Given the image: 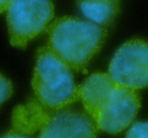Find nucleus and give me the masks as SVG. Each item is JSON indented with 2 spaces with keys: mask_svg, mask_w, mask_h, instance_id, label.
I'll list each match as a JSON object with an SVG mask.
<instances>
[{
  "mask_svg": "<svg viewBox=\"0 0 148 138\" xmlns=\"http://www.w3.org/2000/svg\"><path fill=\"white\" fill-rule=\"evenodd\" d=\"M109 75L128 89L148 87V43L140 39L124 43L110 62Z\"/></svg>",
  "mask_w": 148,
  "mask_h": 138,
  "instance_id": "5",
  "label": "nucleus"
},
{
  "mask_svg": "<svg viewBox=\"0 0 148 138\" xmlns=\"http://www.w3.org/2000/svg\"><path fill=\"white\" fill-rule=\"evenodd\" d=\"M126 138H148V121L133 124L128 130Z\"/></svg>",
  "mask_w": 148,
  "mask_h": 138,
  "instance_id": "8",
  "label": "nucleus"
},
{
  "mask_svg": "<svg viewBox=\"0 0 148 138\" xmlns=\"http://www.w3.org/2000/svg\"><path fill=\"white\" fill-rule=\"evenodd\" d=\"M79 100L97 129L117 134L131 125L140 109L135 89L118 84L109 73L91 74L78 87Z\"/></svg>",
  "mask_w": 148,
  "mask_h": 138,
  "instance_id": "1",
  "label": "nucleus"
},
{
  "mask_svg": "<svg viewBox=\"0 0 148 138\" xmlns=\"http://www.w3.org/2000/svg\"><path fill=\"white\" fill-rule=\"evenodd\" d=\"M0 138H29V137L27 136V134H23V133H21V132L17 131V130H15L12 128L8 133L1 136Z\"/></svg>",
  "mask_w": 148,
  "mask_h": 138,
  "instance_id": "10",
  "label": "nucleus"
},
{
  "mask_svg": "<svg viewBox=\"0 0 148 138\" xmlns=\"http://www.w3.org/2000/svg\"><path fill=\"white\" fill-rule=\"evenodd\" d=\"M13 1L14 0H0V13L5 12Z\"/></svg>",
  "mask_w": 148,
  "mask_h": 138,
  "instance_id": "11",
  "label": "nucleus"
},
{
  "mask_svg": "<svg viewBox=\"0 0 148 138\" xmlns=\"http://www.w3.org/2000/svg\"><path fill=\"white\" fill-rule=\"evenodd\" d=\"M72 69L48 46L38 50L32 80L36 101L50 111L69 107L79 100Z\"/></svg>",
  "mask_w": 148,
  "mask_h": 138,
  "instance_id": "3",
  "label": "nucleus"
},
{
  "mask_svg": "<svg viewBox=\"0 0 148 138\" xmlns=\"http://www.w3.org/2000/svg\"><path fill=\"white\" fill-rule=\"evenodd\" d=\"M54 17L51 0H14L6 10L10 44L25 48L47 31Z\"/></svg>",
  "mask_w": 148,
  "mask_h": 138,
  "instance_id": "4",
  "label": "nucleus"
},
{
  "mask_svg": "<svg viewBox=\"0 0 148 138\" xmlns=\"http://www.w3.org/2000/svg\"><path fill=\"white\" fill-rule=\"evenodd\" d=\"M77 8L86 21L107 29L120 12V0H77Z\"/></svg>",
  "mask_w": 148,
  "mask_h": 138,
  "instance_id": "7",
  "label": "nucleus"
},
{
  "mask_svg": "<svg viewBox=\"0 0 148 138\" xmlns=\"http://www.w3.org/2000/svg\"><path fill=\"white\" fill-rule=\"evenodd\" d=\"M12 93V84L10 80L0 73V106L10 97Z\"/></svg>",
  "mask_w": 148,
  "mask_h": 138,
  "instance_id": "9",
  "label": "nucleus"
},
{
  "mask_svg": "<svg viewBox=\"0 0 148 138\" xmlns=\"http://www.w3.org/2000/svg\"><path fill=\"white\" fill-rule=\"evenodd\" d=\"M39 138H97V126L85 111L69 106L48 113Z\"/></svg>",
  "mask_w": 148,
  "mask_h": 138,
  "instance_id": "6",
  "label": "nucleus"
},
{
  "mask_svg": "<svg viewBox=\"0 0 148 138\" xmlns=\"http://www.w3.org/2000/svg\"><path fill=\"white\" fill-rule=\"evenodd\" d=\"M48 48L72 70L86 72L87 65L99 52L107 29L78 17L62 16L47 30Z\"/></svg>",
  "mask_w": 148,
  "mask_h": 138,
  "instance_id": "2",
  "label": "nucleus"
}]
</instances>
